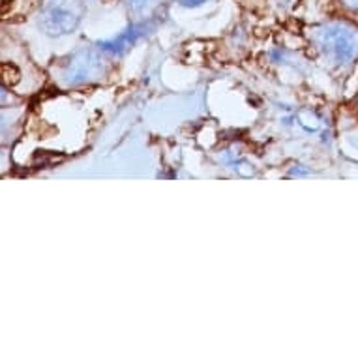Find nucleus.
<instances>
[{"instance_id":"f257e3e1","label":"nucleus","mask_w":358,"mask_h":358,"mask_svg":"<svg viewBox=\"0 0 358 358\" xmlns=\"http://www.w3.org/2000/svg\"><path fill=\"white\" fill-rule=\"evenodd\" d=\"M311 45L334 73H347L358 64V23L349 17L329 19L311 29Z\"/></svg>"},{"instance_id":"f03ea898","label":"nucleus","mask_w":358,"mask_h":358,"mask_svg":"<svg viewBox=\"0 0 358 358\" xmlns=\"http://www.w3.org/2000/svg\"><path fill=\"white\" fill-rule=\"evenodd\" d=\"M87 15L85 0H40L36 23L49 38H64L73 34Z\"/></svg>"},{"instance_id":"7ed1b4c3","label":"nucleus","mask_w":358,"mask_h":358,"mask_svg":"<svg viewBox=\"0 0 358 358\" xmlns=\"http://www.w3.org/2000/svg\"><path fill=\"white\" fill-rule=\"evenodd\" d=\"M107 57L96 48H79L60 60L59 79L66 87H83L106 73Z\"/></svg>"},{"instance_id":"20e7f679","label":"nucleus","mask_w":358,"mask_h":358,"mask_svg":"<svg viewBox=\"0 0 358 358\" xmlns=\"http://www.w3.org/2000/svg\"><path fill=\"white\" fill-rule=\"evenodd\" d=\"M150 30H152V21L150 19L148 21H136V23L128 24L120 34L113 36L109 40L98 41L96 45L107 59H118V57L128 53L134 45H137Z\"/></svg>"},{"instance_id":"39448f33","label":"nucleus","mask_w":358,"mask_h":358,"mask_svg":"<svg viewBox=\"0 0 358 358\" xmlns=\"http://www.w3.org/2000/svg\"><path fill=\"white\" fill-rule=\"evenodd\" d=\"M162 0H126V6L134 15H145V13H150L154 8L158 6Z\"/></svg>"},{"instance_id":"423d86ee","label":"nucleus","mask_w":358,"mask_h":358,"mask_svg":"<svg viewBox=\"0 0 358 358\" xmlns=\"http://www.w3.org/2000/svg\"><path fill=\"white\" fill-rule=\"evenodd\" d=\"M338 4H340L343 12H347L352 17L358 15V0H338Z\"/></svg>"},{"instance_id":"0eeeda50","label":"nucleus","mask_w":358,"mask_h":358,"mask_svg":"<svg viewBox=\"0 0 358 358\" xmlns=\"http://www.w3.org/2000/svg\"><path fill=\"white\" fill-rule=\"evenodd\" d=\"M206 2H210V0H176L178 6L188 8V10H195V8L205 6Z\"/></svg>"}]
</instances>
